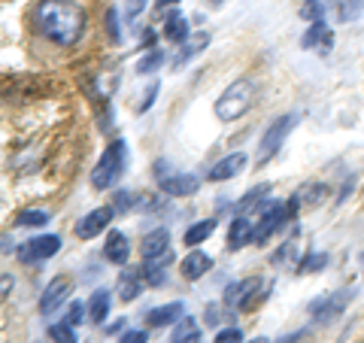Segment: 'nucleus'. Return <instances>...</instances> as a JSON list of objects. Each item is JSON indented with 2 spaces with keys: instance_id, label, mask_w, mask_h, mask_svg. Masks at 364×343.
<instances>
[{
  "instance_id": "nucleus-1",
  "label": "nucleus",
  "mask_w": 364,
  "mask_h": 343,
  "mask_svg": "<svg viewBox=\"0 0 364 343\" xmlns=\"http://www.w3.org/2000/svg\"><path fill=\"white\" fill-rule=\"evenodd\" d=\"M88 16L73 0H40L37 4V28L43 37H49L55 46H76L85 33Z\"/></svg>"
},
{
  "instance_id": "nucleus-2",
  "label": "nucleus",
  "mask_w": 364,
  "mask_h": 343,
  "mask_svg": "<svg viewBox=\"0 0 364 343\" xmlns=\"http://www.w3.org/2000/svg\"><path fill=\"white\" fill-rule=\"evenodd\" d=\"M124 167H128V143L112 140L104 149V155H100V162L95 164V170H91V186H95L97 191L112 189L122 179Z\"/></svg>"
},
{
  "instance_id": "nucleus-3",
  "label": "nucleus",
  "mask_w": 364,
  "mask_h": 343,
  "mask_svg": "<svg viewBox=\"0 0 364 343\" xmlns=\"http://www.w3.org/2000/svg\"><path fill=\"white\" fill-rule=\"evenodd\" d=\"M252 104H255L252 79H237V83H231L219 97H215V119L234 122V119L246 116V112L252 110Z\"/></svg>"
},
{
  "instance_id": "nucleus-4",
  "label": "nucleus",
  "mask_w": 364,
  "mask_h": 343,
  "mask_svg": "<svg viewBox=\"0 0 364 343\" xmlns=\"http://www.w3.org/2000/svg\"><path fill=\"white\" fill-rule=\"evenodd\" d=\"M267 289H270V280H261V277H246L240 283H231L225 289V307L252 310V307L267 295Z\"/></svg>"
},
{
  "instance_id": "nucleus-5",
  "label": "nucleus",
  "mask_w": 364,
  "mask_h": 343,
  "mask_svg": "<svg viewBox=\"0 0 364 343\" xmlns=\"http://www.w3.org/2000/svg\"><path fill=\"white\" fill-rule=\"evenodd\" d=\"M294 125H298V116L289 112V116H279L270 122V128L264 131V137L258 140V152H255V164H267L273 155L279 152V146L286 143V137L294 131Z\"/></svg>"
},
{
  "instance_id": "nucleus-6",
  "label": "nucleus",
  "mask_w": 364,
  "mask_h": 343,
  "mask_svg": "<svg viewBox=\"0 0 364 343\" xmlns=\"http://www.w3.org/2000/svg\"><path fill=\"white\" fill-rule=\"evenodd\" d=\"M291 219L289 216V204H279V201H267L264 207L258 210L255 216V231H252V243L261 246L267 237H273L282 228V222Z\"/></svg>"
},
{
  "instance_id": "nucleus-7",
  "label": "nucleus",
  "mask_w": 364,
  "mask_h": 343,
  "mask_svg": "<svg viewBox=\"0 0 364 343\" xmlns=\"http://www.w3.org/2000/svg\"><path fill=\"white\" fill-rule=\"evenodd\" d=\"M355 298V292L352 289H340V292H331V295H325V298H316L310 301V316L316 319V322H331V319L337 316H343V310L349 307V301Z\"/></svg>"
},
{
  "instance_id": "nucleus-8",
  "label": "nucleus",
  "mask_w": 364,
  "mask_h": 343,
  "mask_svg": "<svg viewBox=\"0 0 364 343\" xmlns=\"http://www.w3.org/2000/svg\"><path fill=\"white\" fill-rule=\"evenodd\" d=\"M70 292H73L70 280H67V277H55L49 285H46V292L40 298V313L43 316H55L61 310V304L70 301Z\"/></svg>"
},
{
  "instance_id": "nucleus-9",
  "label": "nucleus",
  "mask_w": 364,
  "mask_h": 343,
  "mask_svg": "<svg viewBox=\"0 0 364 343\" xmlns=\"http://www.w3.org/2000/svg\"><path fill=\"white\" fill-rule=\"evenodd\" d=\"M61 249V237L58 234H43V237H33L28 240V243H21L18 249V258L21 261H46V258H52L55 253Z\"/></svg>"
},
{
  "instance_id": "nucleus-10",
  "label": "nucleus",
  "mask_w": 364,
  "mask_h": 343,
  "mask_svg": "<svg viewBox=\"0 0 364 343\" xmlns=\"http://www.w3.org/2000/svg\"><path fill=\"white\" fill-rule=\"evenodd\" d=\"M112 216H116V207H97V210L85 213L82 219L76 222L73 231H76L79 240H91V237H97V234H104V231H107Z\"/></svg>"
},
{
  "instance_id": "nucleus-11",
  "label": "nucleus",
  "mask_w": 364,
  "mask_h": 343,
  "mask_svg": "<svg viewBox=\"0 0 364 343\" xmlns=\"http://www.w3.org/2000/svg\"><path fill=\"white\" fill-rule=\"evenodd\" d=\"M140 255H143V261H152V258H167L170 261V234L164 231V228H158V231L143 237Z\"/></svg>"
},
{
  "instance_id": "nucleus-12",
  "label": "nucleus",
  "mask_w": 364,
  "mask_h": 343,
  "mask_svg": "<svg viewBox=\"0 0 364 343\" xmlns=\"http://www.w3.org/2000/svg\"><path fill=\"white\" fill-rule=\"evenodd\" d=\"M164 194H173V198H188V194H195L200 189V179L195 174H173V176H161Z\"/></svg>"
},
{
  "instance_id": "nucleus-13",
  "label": "nucleus",
  "mask_w": 364,
  "mask_h": 343,
  "mask_svg": "<svg viewBox=\"0 0 364 343\" xmlns=\"http://www.w3.org/2000/svg\"><path fill=\"white\" fill-rule=\"evenodd\" d=\"M246 162H249V158H246L243 152H234V155H228V158H222L219 164H213V167H210L207 179H210V182H225V179H234L237 174H243Z\"/></svg>"
},
{
  "instance_id": "nucleus-14",
  "label": "nucleus",
  "mask_w": 364,
  "mask_h": 343,
  "mask_svg": "<svg viewBox=\"0 0 364 343\" xmlns=\"http://www.w3.org/2000/svg\"><path fill=\"white\" fill-rule=\"evenodd\" d=\"M301 46H304V49L331 52V46H334V33H331V28H328L325 21H313V25L306 28V33L301 37Z\"/></svg>"
},
{
  "instance_id": "nucleus-15",
  "label": "nucleus",
  "mask_w": 364,
  "mask_h": 343,
  "mask_svg": "<svg viewBox=\"0 0 364 343\" xmlns=\"http://www.w3.org/2000/svg\"><path fill=\"white\" fill-rule=\"evenodd\" d=\"M252 231H255V219H246V216H237L228 228V249L237 253V249H243L246 243H252Z\"/></svg>"
},
{
  "instance_id": "nucleus-16",
  "label": "nucleus",
  "mask_w": 364,
  "mask_h": 343,
  "mask_svg": "<svg viewBox=\"0 0 364 343\" xmlns=\"http://www.w3.org/2000/svg\"><path fill=\"white\" fill-rule=\"evenodd\" d=\"M186 316V304L182 301H170V304H161V307H152L149 313H146V322L152 328H164L170 322H176V319Z\"/></svg>"
},
{
  "instance_id": "nucleus-17",
  "label": "nucleus",
  "mask_w": 364,
  "mask_h": 343,
  "mask_svg": "<svg viewBox=\"0 0 364 343\" xmlns=\"http://www.w3.org/2000/svg\"><path fill=\"white\" fill-rule=\"evenodd\" d=\"M104 255H107V261H112V265H128V255H131L128 237L122 231H109L107 243H104Z\"/></svg>"
},
{
  "instance_id": "nucleus-18",
  "label": "nucleus",
  "mask_w": 364,
  "mask_h": 343,
  "mask_svg": "<svg viewBox=\"0 0 364 343\" xmlns=\"http://www.w3.org/2000/svg\"><path fill=\"white\" fill-rule=\"evenodd\" d=\"M210 268H213V258L207 253H198V249H191V253L182 258V268L179 270H182V277H186V280H200Z\"/></svg>"
},
{
  "instance_id": "nucleus-19",
  "label": "nucleus",
  "mask_w": 364,
  "mask_h": 343,
  "mask_svg": "<svg viewBox=\"0 0 364 343\" xmlns=\"http://www.w3.org/2000/svg\"><path fill=\"white\" fill-rule=\"evenodd\" d=\"M116 292H119V298L122 301H134V298H140V292H143V270H122V277L116 283Z\"/></svg>"
},
{
  "instance_id": "nucleus-20",
  "label": "nucleus",
  "mask_w": 364,
  "mask_h": 343,
  "mask_svg": "<svg viewBox=\"0 0 364 343\" xmlns=\"http://www.w3.org/2000/svg\"><path fill=\"white\" fill-rule=\"evenodd\" d=\"M207 46H210V33H207V31L191 33V37H188L186 43H182V52H179L176 58H173V67H182V64H186L188 58H195V55H200L203 49H207Z\"/></svg>"
},
{
  "instance_id": "nucleus-21",
  "label": "nucleus",
  "mask_w": 364,
  "mask_h": 343,
  "mask_svg": "<svg viewBox=\"0 0 364 343\" xmlns=\"http://www.w3.org/2000/svg\"><path fill=\"white\" fill-rule=\"evenodd\" d=\"M164 37L170 40V43H186L191 33H188V19L182 16V13H170L167 19H164Z\"/></svg>"
},
{
  "instance_id": "nucleus-22",
  "label": "nucleus",
  "mask_w": 364,
  "mask_h": 343,
  "mask_svg": "<svg viewBox=\"0 0 364 343\" xmlns=\"http://www.w3.org/2000/svg\"><path fill=\"white\" fill-rule=\"evenodd\" d=\"M109 304H112V298H109V292L107 289H97L95 295H91V301H88V319L95 325H100L104 319L109 316Z\"/></svg>"
},
{
  "instance_id": "nucleus-23",
  "label": "nucleus",
  "mask_w": 364,
  "mask_h": 343,
  "mask_svg": "<svg viewBox=\"0 0 364 343\" xmlns=\"http://www.w3.org/2000/svg\"><path fill=\"white\" fill-rule=\"evenodd\" d=\"M294 198H298V204H304V207H318V204L328 198V186H322V182H306Z\"/></svg>"
},
{
  "instance_id": "nucleus-24",
  "label": "nucleus",
  "mask_w": 364,
  "mask_h": 343,
  "mask_svg": "<svg viewBox=\"0 0 364 343\" xmlns=\"http://www.w3.org/2000/svg\"><path fill=\"white\" fill-rule=\"evenodd\" d=\"M213 231H215V219H203V222H198V225H191L188 231H186V246L195 249L198 243H203V240H210Z\"/></svg>"
},
{
  "instance_id": "nucleus-25",
  "label": "nucleus",
  "mask_w": 364,
  "mask_h": 343,
  "mask_svg": "<svg viewBox=\"0 0 364 343\" xmlns=\"http://www.w3.org/2000/svg\"><path fill=\"white\" fill-rule=\"evenodd\" d=\"M173 343H203L200 340V331H198V322L191 316H182L179 319V328L173 334Z\"/></svg>"
},
{
  "instance_id": "nucleus-26",
  "label": "nucleus",
  "mask_w": 364,
  "mask_h": 343,
  "mask_svg": "<svg viewBox=\"0 0 364 343\" xmlns=\"http://www.w3.org/2000/svg\"><path fill=\"white\" fill-rule=\"evenodd\" d=\"M164 265H167V258H152V261H143V280L149 283V285H164L167 280V273H164Z\"/></svg>"
},
{
  "instance_id": "nucleus-27",
  "label": "nucleus",
  "mask_w": 364,
  "mask_h": 343,
  "mask_svg": "<svg viewBox=\"0 0 364 343\" xmlns=\"http://www.w3.org/2000/svg\"><path fill=\"white\" fill-rule=\"evenodd\" d=\"M161 64H164V52H161V49H149V52H146L140 61H136L134 70L140 73V76H149V73H155Z\"/></svg>"
},
{
  "instance_id": "nucleus-28",
  "label": "nucleus",
  "mask_w": 364,
  "mask_h": 343,
  "mask_svg": "<svg viewBox=\"0 0 364 343\" xmlns=\"http://www.w3.org/2000/svg\"><path fill=\"white\" fill-rule=\"evenodd\" d=\"M270 191V186H267V182H261V186H255V189H249L246 191V198L240 201V204H237V213H246V210H252L255 207V204H261V201H264V194Z\"/></svg>"
},
{
  "instance_id": "nucleus-29",
  "label": "nucleus",
  "mask_w": 364,
  "mask_h": 343,
  "mask_svg": "<svg viewBox=\"0 0 364 343\" xmlns=\"http://www.w3.org/2000/svg\"><path fill=\"white\" fill-rule=\"evenodd\" d=\"M49 340L52 343H76V331L70 322H55V325H49Z\"/></svg>"
},
{
  "instance_id": "nucleus-30",
  "label": "nucleus",
  "mask_w": 364,
  "mask_h": 343,
  "mask_svg": "<svg viewBox=\"0 0 364 343\" xmlns=\"http://www.w3.org/2000/svg\"><path fill=\"white\" fill-rule=\"evenodd\" d=\"M46 222H49V213L46 210H21L16 219V225H21V228H40Z\"/></svg>"
},
{
  "instance_id": "nucleus-31",
  "label": "nucleus",
  "mask_w": 364,
  "mask_h": 343,
  "mask_svg": "<svg viewBox=\"0 0 364 343\" xmlns=\"http://www.w3.org/2000/svg\"><path fill=\"white\" fill-rule=\"evenodd\" d=\"M322 268H328V255L325 253H310V255L301 258L298 273H318Z\"/></svg>"
},
{
  "instance_id": "nucleus-32",
  "label": "nucleus",
  "mask_w": 364,
  "mask_h": 343,
  "mask_svg": "<svg viewBox=\"0 0 364 343\" xmlns=\"http://www.w3.org/2000/svg\"><path fill=\"white\" fill-rule=\"evenodd\" d=\"M361 9H364V0H340L337 19H340V21H352V19L361 16Z\"/></svg>"
},
{
  "instance_id": "nucleus-33",
  "label": "nucleus",
  "mask_w": 364,
  "mask_h": 343,
  "mask_svg": "<svg viewBox=\"0 0 364 343\" xmlns=\"http://www.w3.org/2000/svg\"><path fill=\"white\" fill-rule=\"evenodd\" d=\"M294 253H298V243H294V240H289V243H282V249H279L277 255H273V261H277V265H289Z\"/></svg>"
},
{
  "instance_id": "nucleus-34",
  "label": "nucleus",
  "mask_w": 364,
  "mask_h": 343,
  "mask_svg": "<svg viewBox=\"0 0 364 343\" xmlns=\"http://www.w3.org/2000/svg\"><path fill=\"white\" fill-rule=\"evenodd\" d=\"M213 343H243V334H240V328H222Z\"/></svg>"
},
{
  "instance_id": "nucleus-35",
  "label": "nucleus",
  "mask_w": 364,
  "mask_h": 343,
  "mask_svg": "<svg viewBox=\"0 0 364 343\" xmlns=\"http://www.w3.org/2000/svg\"><path fill=\"white\" fill-rule=\"evenodd\" d=\"M107 33H109L112 43L122 40V33H119V13H116V9H109V13H107Z\"/></svg>"
},
{
  "instance_id": "nucleus-36",
  "label": "nucleus",
  "mask_w": 364,
  "mask_h": 343,
  "mask_svg": "<svg viewBox=\"0 0 364 343\" xmlns=\"http://www.w3.org/2000/svg\"><path fill=\"white\" fill-rule=\"evenodd\" d=\"M82 313H85V304H82V301H73V304H70V310H67V322H70V325H79V322L85 319Z\"/></svg>"
},
{
  "instance_id": "nucleus-37",
  "label": "nucleus",
  "mask_w": 364,
  "mask_h": 343,
  "mask_svg": "<svg viewBox=\"0 0 364 343\" xmlns=\"http://www.w3.org/2000/svg\"><path fill=\"white\" fill-rule=\"evenodd\" d=\"M131 207H136V194H131V191H119L116 194V210H131Z\"/></svg>"
},
{
  "instance_id": "nucleus-38",
  "label": "nucleus",
  "mask_w": 364,
  "mask_h": 343,
  "mask_svg": "<svg viewBox=\"0 0 364 343\" xmlns=\"http://www.w3.org/2000/svg\"><path fill=\"white\" fill-rule=\"evenodd\" d=\"M158 88H161V83H152L149 88L143 91V100H140V112H146L152 107V100H155V95H158Z\"/></svg>"
},
{
  "instance_id": "nucleus-39",
  "label": "nucleus",
  "mask_w": 364,
  "mask_h": 343,
  "mask_svg": "<svg viewBox=\"0 0 364 343\" xmlns=\"http://www.w3.org/2000/svg\"><path fill=\"white\" fill-rule=\"evenodd\" d=\"M119 343H146V331H128V334H122Z\"/></svg>"
},
{
  "instance_id": "nucleus-40",
  "label": "nucleus",
  "mask_w": 364,
  "mask_h": 343,
  "mask_svg": "<svg viewBox=\"0 0 364 343\" xmlns=\"http://www.w3.org/2000/svg\"><path fill=\"white\" fill-rule=\"evenodd\" d=\"M143 6H146L143 0H128V16H131V19H134V16H140V13H143Z\"/></svg>"
},
{
  "instance_id": "nucleus-41",
  "label": "nucleus",
  "mask_w": 364,
  "mask_h": 343,
  "mask_svg": "<svg viewBox=\"0 0 364 343\" xmlns=\"http://www.w3.org/2000/svg\"><path fill=\"white\" fill-rule=\"evenodd\" d=\"M203 319H207V325H215L219 322V307H207V316Z\"/></svg>"
},
{
  "instance_id": "nucleus-42",
  "label": "nucleus",
  "mask_w": 364,
  "mask_h": 343,
  "mask_svg": "<svg viewBox=\"0 0 364 343\" xmlns=\"http://www.w3.org/2000/svg\"><path fill=\"white\" fill-rule=\"evenodd\" d=\"M301 337H304V331H298V334H289V337H282L279 343H298Z\"/></svg>"
},
{
  "instance_id": "nucleus-43",
  "label": "nucleus",
  "mask_w": 364,
  "mask_h": 343,
  "mask_svg": "<svg viewBox=\"0 0 364 343\" xmlns=\"http://www.w3.org/2000/svg\"><path fill=\"white\" fill-rule=\"evenodd\" d=\"M9 285H13V280H9V273H4V298L9 295Z\"/></svg>"
},
{
  "instance_id": "nucleus-44",
  "label": "nucleus",
  "mask_w": 364,
  "mask_h": 343,
  "mask_svg": "<svg viewBox=\"0 0 364 343\" xmlns=\"http://www.w3.org/2000/svg\"><path fill=\"white\" fill-rule=\"evenodd\" d=\"M179 0H158V6H176Z\"/></svg>"
},
{
  "instance_id": "nucleus-45",
  "label": "nucleus",
  "mask_w": 364,
  "mask_h": 343,
  "mask_svg": "<svg viewBox=\"0 0 364 343\" xmlns=\"http://www.w3.org/2000/svg\"><path fill=\"white\" fill-rule=\"evenodd\" d=\"M249 343H267V337H255V340H249Z\"/></svg>"
},
{
  "instance_id": "nucleus-46",
  "label": "nucleus",
  "mask_w": 364,
  "mask_h": 343,
  "mask_svg": "<svg viewBox=\"0 0 364 343\" xmlns=\"http://www.w3.org/2000/svg\"><path fill=\"white\" fill-rule=\"evenodd\" d=\"M210 4H213V6H219V4H225V0H210Z\"/></svg>"
}]
</instances>
